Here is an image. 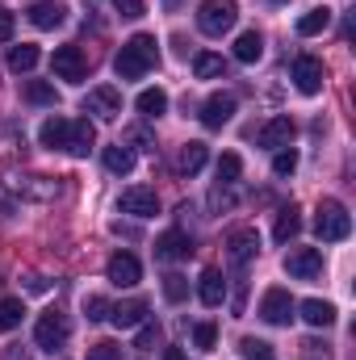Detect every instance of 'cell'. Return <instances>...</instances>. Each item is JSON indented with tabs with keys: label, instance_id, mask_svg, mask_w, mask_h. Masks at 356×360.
Returning <instances> with one entry per match:
<instances>
[{
	"label": "cell",
	"instance_id": "32",
	"mask_svg": "<svg viewBox=\"0 0 356 360\" xmlns=\"http://www.w3.org/2000/svg\"><path fill=\"white\" fill-rule=\"evenodd\" d=\"M21 319H25V306H21V297H0V331H13V327H21Z\"/></svg>",
	"mask_w": 356,
	"mask_h": 360
},
{
	"label": "cell",
	"instance_id": "12",
	"mask_svg": "<svg viewBox=\"0 0 356 360\" xmlns=\"http://www.w3.org/2000/svg\"><path fill=\"white\" fill-rule=\"evenodd\" d=\"M260 319L272 323V327H285V323L293 319V297H289V289H268L265 297H260Z\"/></svg>",
	"mask_w": 356,
	"mask_h": 360
},
{
	"label": "cell",
	"instance_id": "31",
	"mask_svg": "<svg viewBox=\"0 0 356 360\" xmlns=\"http://www.w3.org/2000/svg\"><path fill=\"white\" fill-rule=\"evenodd\" d=\"M21 96H25L30 105H55V101H59V92H55V84H46V80H25V89H21Z\"/></svg>",
	"mask_w": 356,
	"mask_h": 360
},
{
	"label": "cell",
	"instance_id": "13",
	"mask_svg": "<svg viewBox=\"0 0 356 360\" xmlns=\"http://www.w3.org/2000/svg\"><path fill=\"white\" fill-rule=\"evenodd\" d=\"M231 117H235V96H231V92H214V96L201 105V126H205V130H222Z\"/></svg>",
	"mask_w": 356,
	"mask_h": 360
},
{
	"label": "cell",
	"instance_id": "37",
	"mask_svg": "<svg viewBox=\"0 0 356 360\" xmlns=\"http://www.w3.org/2000/svg\"><path fill=\"white\" fill-rule=\"evenodd\" d=\"M193 344H197L201 352H214V344H218V327H214V323H197V327H193Z\"/></svg>",
	"mask_w": 356,
	"mask_h": 360
},
{
	"label": "cell",
	"instance_id": "41",
	"mask_svg": "<svg viewBox=\"0 0 356 360\" xmlns=\"http://www.w3.org/2000/svg\"><path fill=\"white\" fill-rule=\"evenodd\" d=\"M84 360H122V348L117 344H96V348H89Z\"/></svg>",
	"mask_w": 356,
	"mask_h": 360
},
{
	"label": "cell",
	"instance_id": "11",
	"mask_svg": "<svg viewBox=\"0 0 356 360\" xmlns=\"http://www.w3.org/2000/svg\"><path fill=\"white\" fill-rule=\"evenodd\" d=\"M285 272H289L293 281H314V276H323V252H319V248H298V252H289V256H285Z\"/></svg>",
	"mask_w": 356,
	"mask_h": 360
},
{
	"label": "cell",
	"instance_id": "5",
	"mask_svg": "<svg viewBox=\"0 0 356 360\" xmlns=\"http://www.w3.org/2000/svg\"><path fill=\"white\" fill-rule=\"evenodd\" d=\"M51 72H55V80L80 84V80L89 76V59H84L80 46H55V55H51Z\"/></svg>",
	"mask_w": 356,
	"mask_h": 360
},
{
	"label": "cell",
	"instance_id": "44",
	"mask_svg": "<svg viewBox=\"0 0 356 360\" xmlns=\"http://www.w3.org/2000/svg\"><path fill=\"white\" fill-rule=\"evenodd\" d=\"M155 340H160V327H155V323H143V331H139V348L147 352V348H151Z\"/></svg>",
	"mask_w": 356,
	"mask_h": 360
},
{
	"label": "cell",
	"instance_id": "18",
	"mask_svg": "<svg viewBox=\"0 0 356 360\" xmlns=\"http://www.w3.org/2000/svg\"><path fill=\"white\" fill-rule=\"evenodd\" d=\"M293 134H298L293 117H272V122H265V126H260V147L281 151V147H289V143H293Z\"/></svg>",
	"mask_w": 356,
	"mask_h": 360
},
{
	"label": "cell",
	"instance_id": "9",
	"mask_svg": "<svg viewBox=\"0 0 356 360\" xmlns=\"http://www.w3.org/2000/svg\"><path fill=\"white\" fill-rule=\"evenodd\" d=\"M8 193H17L21 201H55L59 197V180L51 176H13Z\"/></svg>",
	"mask_w": 356,
	"mask_h": 360
},
{
	"label": "cell",
	"instance_id": "30",
	"mask_svg": "<svg viewBox=\"0 0 356 360\" xmlns=\"http://www.w3.org/2000/svg\"><path fill=\"white\" fill-rule=\"evenodd\" d=\"M260 55H265V38H260L256 30L239 34V42H235V59H239V63H256Z\"/></svg>",
	"mask_w": 356,
	"mask_h": 360
},
{
	"label": "cell",
	"instance_id": "46",
	"mask_svg": "<svg viewBox=\"0 0 356 360\" xmlns=\"http://www.w3.org/2000/svg\"><path fill=\"white\" fill-rule=\"evenodd\" d=\"M25 289H30V293H46V276H30Z\"/></svg>",
	"mask_w": 356,
	"mask_h": 360
},
{
	"label": "cell",
	"instance_id": "36",
	"mask_svg": "<svg viewBox=\"0 0 356 360\" xmlns=\"http://www.w3.org/2000/svg\"><path fill=\"white\" fill-rule=\"evenodd\" d=\"M272 172H276V176H293V172H298V151H293V147H289V151L281 147V151L272 155Z\"/></svg>",
	"mask_w": 356,
	"mask_h": 360
},
{
	"label": "cell",
	"instance_id": "1",
	"mask_svg": "<svg viewBox=\"0 0 356 360\" xmlns=\"http://www.w3.org/2000/svg\"><path fill=\"white\" fill-rule=\"evenodd\" d=\"M160 63V51H155V38L151 34H134L122 51H117V59H113V72L122 76V80H143L151 68Z\"/></svg>",
	"mask_w": 356,
	"mask_h": 360
},
{
	"label": "cell",
	"instance_id": "26",
	"mask_svg": "<svg viewBox=\"0 0 356 360\" xmlns=\"http://www.w3.org/2000/svg\"><path fill=\"white\" fill-rule=\"evenodd\" d=\"M38 68V46L34 42H21V46H8V72H34Z\"/></svg>",
	"mask_w": 356,
	"mask_h": 360
},
{
	"label": "cell",
	"instance_id": "4",
	"mask_svg": "<svg viewBox=\"0 0 356 360\" xmlns=\"http://www.w3.org/2000/svg\"><path fill=\"white\" fill-rule=\"evenodd\" d=\"M68 335H72V323H68V314H59V310H46V314L38 319V327H34V344H38L42 352H51V356L68 344Z\"/></svg>",
	"mask_w": 356,
	"mask_h": 360
},
{
	"label": "cell",
	"instance_id": "8",
	"mask_svg": "<svg viewBox=\"0 0 356 360\" xmlns=\"http://www.w3.org/2000/svg\"><path fill=\"white\" fill-rule=\"evenodd\" d=\"M117 205H122V214H130V218H155V214H160V197H155V188H147V184H130Z\"/></svg>",
	"mask_w": 356,
	"mask_h": 360
},
{
	"label": "cell",
	"instance_id": "17",
	"mask_svg": "<svg viewBox=\"0 0 356 360\" xmlns=\"http://www.w3.org/2000/svg\"><path fill=\"white\" fill-rule=\"evenodd\" d=\"M30 25H38V30H59L63 21H68V8L59 4V0H38V4H30Z\"/></svg>",
	"mask_w": 356,
	"mask_h": 360
},
{
	"label": "cell",
	"instance_id": "25",
	"mask_svg": "<svg viewBox=\"0 0 356 360\" xmlns=\"http://www.w3.org/2000/svg\"><path fill=\"white\" fill-rule=\"evenodd\" d=\"M92 143H96V130H92L89 117H80V122H72V139H68V151L72 155H89Z\"/></svg>",
	"mask_w": 356,
	"mask_h": 360
},
{
	"label": "cell",
	"instance_id": "22",
	"mask_svg": "<svg viewBox=\"0 0 356 360\" xmlns=\"http://www.w3.org/2000/svg\"><path fill=\"white\" fill-rule=\"evenodd\" d=\"M105 168L109 172H117V176H126V172H134V147H126V143H113V147H105Z\"/></svg>",
	"mask_w": 356,
	"mask_h": 360
},
{
	"label": "cell",
	"instance_id": "24",
	"mask_svg": "<svg viewBox=\"0 0 356 360\" xmlns=\"http://www.w3.org/2000/svg\"><path fill=\"white\" fill-rule=\"evenodd\" d=\"M302 319H306L310 327H331V323H336V306L323 302V297H310V302H302Z\"/></svg>",
	"mask_w": 356,
	"mask_h": 360
},
{
	"label": "cell",
	"instance_id": "16",
	"mask_svg": "<svg viewBox=\"0 0 356 360\" xmlns=\"http://www.w3.org/2000/svg\"><path fill=\"white\" fill-rule=\"evenodd\" d=\"M109 323H113L117 331H130V327L147 323V302H143V297H130V302L109 306Z\"/></svg>",
	"mask_w": 356,
	"mask_h": 360
},
{
	"label": "cell",
	"instance_id": "6",
	"mask_svg": "<svg viewBox=\"0 0 356 360\" xmlns=\"http://www.w3.org/2000/svg\"><path fill=\"white\" fill-rule=\"evenodd\" d=\"M256 252H260V235H256L252 226H239V231L227 235V260H231L235 269H248V264L256 260Z\"/></svg>",
	"mask_w": 356,
	"mask_h": 360
},
{
	"label": "cell",
	"instance_id": "42",
	"mask_svg": "<svg viewBox=\"0 0 356 360\" xmlns=\"http://www.w3.org/2000/svg\"><path fill=\"white\" fill-rule=\"evenodd\" d=\"M126 139H130V143H134V147H139V151H155V139H151V134H147V130H143V126H134V130H130V134H126Z\"/></svg>",
	"mask_w": 356,
	"mask_h": 360
},
{
	"label": "cell",
	"instance_id": "47",
	"mask_svg": "<svg viewBox=\"0 0 356 360\" xmlns=\"http://www.w3.org/2000/svg\"><path fill=\"white\" fill-rule=\"evenodd\" d=\"M164 360H184V352H180V348H168V352H164Z\"/></svg>",
	"mask_w": 356,
	"mask_h": 360
},
{
	"label": "cell",
	"instance_id": "3",
	"mask_svg": "<svg viewBox=\"0 0 356 360\" xmlns=\"http://www.w3.org/2000/svg\"><path fill=\"white\" fill-rule=\"evenodd\" d=\"M239 21V0H201L197 8V30L205 38H222Z\"/></svg>",
	"mask_w": 356,
	"mask_h": 360
},
{
	"label": "cell",
	"instance_id": "28",
	"mask_svg": "<svg viewBox=\"0 0 356 360\" xmlns=\"http://www.w3.org/2000/svg\"><path fill=\"white\" fill-rule=\"evenodd\" d=\"M134 109H139L143 117H160V113L168 109V92L164 89H143L139 92V101H134Z\"/></svg>",
	"mask_w": 356,
	"mask_h": 360
},
{
	"label": "cell",
	"instance_id": "14",
	"mask_svg": "<svg viewBox=\"0 0 356 360\" xmlns=\"http://www.w3.org/2000/svg\"><path fill=\"white\" fill-rule=\"evenodd\" d=\"M189 256H193V239H189L184 231H164V235L155 239V260L177 264V260H189Z\"/></svg>",
	"mask_w": 356,
	"mask_h": 360
},
{
	"label": "cell",
	"instance_id": "19",
	"mask_svg": "<svg viewBox=\"0 0 356 360\" xmlns=\"http://www.w3.org/2000/svg\"><path fill=\"white\" fill-rule=\"evenodd\" d=\"M205 160H210V147L205 143H184L177 151V172L180 176H197L205 168Z\"/></svg>",
	"mask_w": 356,
	"mask_h": 360
},
{
	"label": "cell",
	"instance_id": "2",
	"mask_svg": "<svg viewBox=\"0 0 356 360\" xmlns=\"http://www.w3.org/2000/svg\"><path fill=\"white\" fill-rule=\"evenodd\" d=\"M314 235H319L323 243H340V239L352 235V214L344 210V201L327 197V201L319 205V214H314Z\"/></svg>",
	"mask_w": 356,
	"mask_h": 360
},
{
	"label": "cell",
	"instance_id": "7",
	"mask_svg": "<svg viewBox=\"0 0 356 360\" xmlns=\"http://www.w3.org/2000/svg\"><path fill=\"white\" fill-rule=\"evenodd\" d=\"M323 80H327L323 59H314V55H298V59H293V84H298V92H302V96L323 92Z\"/></svg>",
	"mask_w": 356,
	"mask_h": 360
},
{
	"label": "cell",
	"instance_id": "15",
	"mask_svg": "<svg viewBox=\"0 0 356 360\" xmlns=\"http://www.w3.org/2000/svg\"><path fill=\"white\" fill-rule=\"evenodd\" d=\"M109 281L117 285V289H130V285H139V276H143V264L130 256V252H113L109 256Z\"/></svg>",
	"mask_w": 356,
	"mask_h": 360
},
{
	"label": "cell",
	"instance_id": "35",
	"mask_svg": "<svg viewBox=\"0 0 356 360\" xmlns=\"http://www.w3.org/2000/svg\"><path fill=\"white\" fill-rule=\"evenodd\" d=\"M84 314H89V323H109V297L89 293L84 297Z\"/></svg>",
	"mask_w": 356,
	"mask_h": 360
},
{
	"label": "cell",
	"instance_id": "33",
	"mask_svg": "<svg viewBox=\"0 0 356 360\" xmlns=\"http://www.w3.org/2000/svg\"><path fill=\"white\" fill-rule=\"evenodd\" d=\"M239 172H243V160H239L235 151H227V155L218 160V184H235Z\"/></svg>",
	"mask_w": 356,
	"mask_h": 360
},
{
	"label": "cell",
	"instance_id": "27",
	"mask_svg": "<svg viewBox=\"0 0 356 360\" xmlns=\"http://www.w3.org/2000/svg\"><path fill=\"white\" fill-rule=\"evenodd\" d=\"M298 231H302V214H298L293 205H285V210L276 214V226H272V239H276V243H289V239H293Z\"/></svg>",
	"mask_w": 356,
	"mask_h": 360
},
{
	"label": "cell",
	"instance_id": "45",
	"mask_svg": "<svg viewBox=\"0 0 356 360\" xmlns=\"http://www.w3.org/2000/svg\"><path fill=\"white\" fill-rule=\"evenodd\" d=\"M0 360H30V352H25L21 344H8V348L0 352Z\"/></svg>",
	"mask_w": 356,
	"mask_h": 360
},
{
	"label": "cell",
	"instance_id": "34",
	"mask_svg": "<svg viewBox=\"0 0 356 360\" xmlns=\"http://www.w3.org/2000/svg\"><path fill=\"white\" fill-rule=\"evenodd\" d=\"M239 352H243V360H276L272 356V344L256 340V335H248V340L239 344Z\"/></svg>",
	"mask_w": 356,
	"mask_h": 360
},
{
	"label": "cell",
	"instance_id": "48",
	"mask_svg": "<svg viewBox=\"0 0 356 360\" xmlns=\"http://www.w3.org/2000/svg\"><path fill=\"white\" fill-rule=\"evenodd\" d=\"M164 8H180V0H164Z\"/></svg>",
	"mask_w": 356,
	"mask_h": 360
},
{
	"label": "cell",
	"instance_id": "39",
	"mask_svg": "<svg viewBox=\"0 0 356 360\" xmlns=\"http://www.w3.org/2000/svg\"><path fill=\"white\" fill-rule=\"evenodd\" d=\"M235 205V193H231V184H218L214 193H210V210L214 214H222V210H231Z\"/></svg>",
	"mask_w": 356,
	"mask_h": 360
},
{
	"label": "cell",
	"instance_id": "23",
	"mask_svg": "<svg viewBox=\"0 0 356 360\" xmlns=\"http://www.w3.org/2000/svg\"><path fill=\"white\" fill-rule=\"evenodd\" d=\"M193 76H197V80H222V76H227V59L201 51V55L193 59Z\"/></svg>",
	"mask_w": 356,
	"mask_h": 360
},
{
	"label": "cell",
	"instance_id": "10",
	"mask_svg": "<svg viewBox=\"0 0 356 360\" xmlns=\"http://www.w3.org/2000/svg\"><path fill=\"white\" fill-rule=\"evenodd\" d=\"M84 113L101 117V122H117V117H122V92L109 89V84L92 89L89 96H84Z\"/></svg>",
	"mask_w": 356,
	"mask_h": 360
},
{
	"label": "cell",
	"instance_id": "43",
	"mask_svg": "<svg viewBox=\"0 0 356 360\" xmlns=\"http://www.w3.org/2000/svg\"><path fill=\"white\" fill-rule=\"evenodd\" d=\"M13 25H17L13 8H4V4H0V42H8V38H13Z\"/></svg>",
	"mask_w": 356,
	"mask_h": 360
},
{
	"label": "cell",
	"instance_id": "20",
	"mask_svg": "<svg viewBox=\"0 0 356 360\" xmlns=\"http://www.w3.org/2000/svg\"><path fill=\"white\" fill-rule=\"evenodd\" d=\"M38 139H42V147H51V151H68L72 122H68V117H46L42 130H38Z\"/></svg>",
	"mask_w": 356,
	"mask_h": 360
},
{
	"label": "cell",
	"instance_id": "40",
	"mask_svg": "<svg viewBox=\"0 0 356 360\" xmlns=\"http://www.w3.org/2000/svg\"><path fill=\"white\" fill-rule=\"evenodd\" d=\"M113 8H117V13H122V17H126V21H139V17H143V8H147V4H143V0H113Z\"/></svg>",
	"mask_w": 356,
	"mask_h": 360
},
{
	"label": "cell",
	"instance_id": "21",
	"mask_svg": "<svg viewBox=\"0 0 356 360\" xmlns=\"http://www.w3.org/2000/svg\"><path fill=\"white\" fill-rule=\"evenodd\" d=\"M197 297H201V306H222V297H227V281H222V272L218 269H205L201 272V285H197Z\"/></svg>",
	"mask_w": 356,
	"mask_h": 360
},
{
	"label": "cell",
	"instance_id": "29",
	"mask_svg": "<svg viewBox=\"0 0 356 360\" xmlns=\"http://www.w3.org/2000/svg\"><path fill=\"white\" fill-rule=\"evenodd\" d=\"M327 25H331V8H310V13L298 17V34H302V38H314V34H323Z\"/></svg>",
	"mask_w": 356,
	"mask_h": 360
},
{
	"label": "cell",
	"instance_id": "38",
	"mask_svg": "<svg viewBox=\"0 0 356 360\" xmlns=\"http://www.w3.org/2000/svg\"><path fill=\"white\" fill-rule=\"evenodd\" d=\"M164 297H168V302H184V297H189V281H184L180 272H168V276H164Z\"/></svg>",
	"mask_w": 356,
	"mask_h": 360
}]
</instances>
